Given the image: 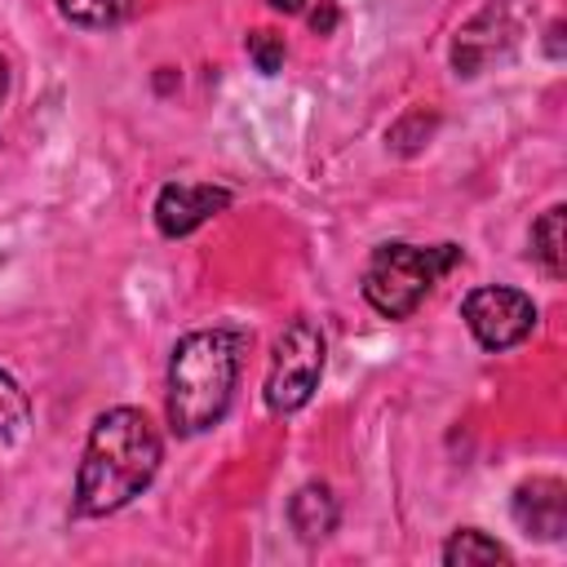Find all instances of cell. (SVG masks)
Segmentation results:
<instances>
[{
    "label": "cell",
    "instance_id": "6da1fadb",
    "mask_svg": "<svg viewBox=\"0 0 567 567\" xmlns=\"http://www.w3.org/2000/svg\"><path fill=\"white\" fill-rule=\"evenodd\" d=\"M164 461V439L142 408H106L84 443L75 470V514L102 518L151 487Z\"/></svg>",
    "mask_w": 567,
    "mask_h": 567
},
{
    "label": "cell",
    "instance_id": "7a4b0ae2",
    "mask_svg": "<svg viewBox=\"0 0 567 567\" xmlns=\"http://www.w3.org/2000/svg\"><path fill=\"white\" fill-rule=\"evenodd\" d=\"M244 346H248V337L230 323L195 328L173 346V359H168V425L177 434H186V439L204 434L226 416V408L235 399Z\"/></svg>",
    "mask_w": 567,
    "mask_h": 567
},
{
    "label": "cell",
    "instance_id": "3957f363",
    "mask_svg": "<svg viewBox=\"0 0 567 567\" xmlns=\"http://www.w3.org/2000/svg\"><path fill=\"white\" fill-rule=\"evenodd\" d=\"M456 261V244H381L363 266V301L385 319H408Z\"/></svg>",
    "mask_w": 567,
    "mask_h": 567
},
{
    "label": "cell",
    "instance_id": "277c9868",
    "mask_svg": "<svg viewBox=\"0 0 567 567\" xmlns=\"http://www.w3.org/2000/svg\"><path fill=\"white\" fill-rule=\"evenodd\" d=\"M323 354H328V341H323L319 323H310L306 315L284 323V332L270 346L266 385H261V399L275 416L301 412L310 403V394L319 390V377H323Z\"/></svg>",
    "mask_w": 567,
    "mask_h": 567
},
{
    "label": "cell",
    "instance_id": "5b68a950",
    "mask_svg": "<svg viewBox=\"0 0 567 567\" xmlns=\"http://www.w3.org/2000/svg\"><path fill=\"white\" fill-rule=\"evenodd\" d=\"M461 319H465V328L474 332V341L483 350H509V346H518V341L532 337V328H536V301L527 292H518V288L483 284V288L465 292Z\"/></svg>",
    "mask_w": 567,
    "mask_h": 567
},
{
    "label": "cell",
    "instance_id": "8992f818",
    "mask_svg": "<svg viewBox=\"0 0 567 567\" xmlns=\"http://www.w3.org/2000/svg\"><path fill=\"white\" fill-rule=\"evenodd\" d=\"M230 199L235 195L226 186H213V182H168L155 195V226L164 239H182V235L199 230L208 217L226 213Z\"/></svg>",
    "mask_w": 567,
    "mask_h": 567
},
{
    "label": "cell",
    "instance_id": "52a82bcc",
    "mask_svg": "<svg viewBox=\"0 0 567 567\" xmlns=\"http://www.w3.org/2000/svg\"><path fill=\"white\" fill-rule=\"evenodd\" d=\"M514 40H518V22L509 18V9L505 4H487L452 40V66H456V75H478L487 62H496L501 53H509Z\"/></svg>",
    "mask_w": 567,
    "mask_h": 567
},
{
    "label": "cell",
    "instance_id": "ba28073f",
    "mask_svg": "<svg viewBox=\"0 0 567 567\" xmlns=\"http://www.w3.org/2000/svg\"><path fill=\"white\" fill-rule=\"evenodd\" d=\"M509 514L523 527V536L563 540V532H567V487H563V478L540 474V478L518 483L514 501H509Z\"/></svg>",
    "mask_w": 567,
    "mask_h": 567
},
{
    "label": "cell",
    "instance_id": "9c48e42d",
    "mask_svg": "<svg viewBox=\"0 0 567 567\" xmlns=\"http://www.w3.org/2000/svg\"><path fill=\"white\" fill-rule=\"evenodd\" d=\"M337 518H341V509H337V496L328 483H301L288 501V523L306 545L328 540L337 532Z\"/></svg>",
    "mask_w": 567,
    "mask_h": 567
},
{
    "label": "cell",
    "instance_id": "30bf717a",
    "mask_svg": "<svg viewBox=\"0 0 567 567\" xmlns=\"http://www.w3.org/2000/svg\"><path fill=\"white\" fill-rule=\"evenodd\" d=\"M532 261L549 279H563V270H567V208L563 204H549L532 221Z\"/></svg>",
    "mask_w": 567,
    "mask_h": 567
},
{
    "label": "cell",
    "instance_id": "8fae6325",
    "mask_svg": "<svg viewBox=\"0 0 567 567\" xmlns=\"http://www.w3.org/2000/svg\"><path fill=\"white\" fill-rule=\"evenodd\" d=\"M443 563L447 567H487V563H509V549L501 540H492L478 527H461L447 536L443 545Z\"/></svg>",
    "mask_w": 567,
    "mask_h": 567
},
{
    "label": "cell",
    "instance_id": "7c38bea8",
    "mask_svg": "<svg viewBox=\"0 0 567 567\" xmlns=\"http://www.w3.org/2000/svg\"><path fill=\"white\" fill-rule=\"evenodd\" d=\"M53 9L71 22V27H89V31H106L120 27L133 9V0H53Z\"/></svg>",
    "mask_w": 567,
    "mask_h": 567
},
{
    "label": "cell",
    "instance_id": "4fadbf2b",
    "mask_svg": "<svg viewBox=\"0 0 567 567\" xmlns=\"http://www.w3.org/2000/svg\"><path fill=\"white\" fill-rule=\"evenodd\" d=\"M31 425V399L27 390L0 368V443H18Z\"/></svg>",
    "mask_w": 567,
    "mask_h": 567
},
{
    "label": "cell",
    "instance_id": "5bb4252c",
    "mask_svg": "<svg viewBox=\"0 0 567 567\" xmlns=\"http://www.w3.org/2000/svg\"><path fill=\"white\" fill-rule=\"evenodd\" d=\"M434 111H425V106H412L394 128H390V146L399 151V155H412V151H421L425 142H430V133H434Z\"/></svg>",
    "mask_w": 567,
    "mask_h": 567
},
{
    "label": "cell",
    "instance_id": "9a60e30c",
    "mask_svg": "<svg viewBox=\"0 0 567 567\" xmlns=\"http://www.w3.org/2000/svg\"><path fill=\"white\" fill-rule=\"evenodd\" d=\"M244 49H248V58H252V66H257L261 75H275V71L284 66V58H288V49H284V35H279V31H270V27H257V31H248Z\"/></svg>",
    "mask_w": 567,
    "mask_h": 567
},
{
    "label": "cell",
    "instance_id": "2e32d148",
    "mask_svg": "<svg viewBox=\"0 0 567 567\" xmlns=\"http://www.w3.org/2000/svg\"><path fill=\"white\" fill-rule=\"evenodd\" d=\"M337 22H341L337 0H319V4L310 9V31H315V35H332V31H337Z\"/></svg>",
    "mask_w": 567,
    "mask_h": 567
},
{
    "label": "cell",
    "instance_id": "e0dca14e",
    "mask_svg": "<svg viewBox=\"0 0 567 567\" xmlns=\"http://www.w3.org/2000/svg\"><path fill=\"white\" fill-rule=\"evenodd\" d=\"M549 40H545V49H549V58H563V22H549V31H545Z\"/></svg>",
    "mask_w": 567,
    "mask_h": 567
},
{
    "label": "cell",
    "instance_id": "ac0fdd59",
    "mask_svg": "<svg viewBox=\"0 0 567 567\" xmlns=\"http://www.w3.org/2000/svg\"><path fill=\"white\" fill-rule=\"evenodd\" d=\"M275 13H301L306 9V0H266Z\"/></svg>",
    "mask_w": 567,
    "mask_h": 567
},
{
    "label": "cell",
    "instance_id": "d6986e66",
    "mask_svg": "<svg viewBox=\"0 0 567 567\" xmlns=\"http://www.w3.org/2000/svg\"><path fill=\"white\" fill-rule=\"evenodd\" d=\"M4 93H9V66H4V58H0V106H4Z\"/></svg>",
    "mask_w": 567,
    "mask_h": 567
}]
</instances>
